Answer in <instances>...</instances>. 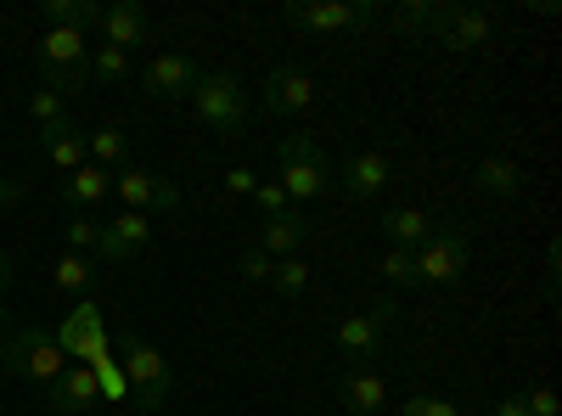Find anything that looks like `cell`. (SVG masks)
Listing matches in <instances>:
<instances>
[{
    "mask_svg": "<svg viewBox=\"0 0 562 416\" xmlns=\"http://www.w3.org/2000/svg\"><path fill=\"white\" fill-rule=\"evenodd\" d=\"M18 198H23V180L18 175H0V214H7Z\"/></svg>",
    "mask_w": 562,
    "mask_h": 416,
    "instance_id": "f35d334b",
    "label": "cell"
},
{
    "mask_svg": "<svg viewBox=\"0 0 562 416\" xmlns=\"http://www.w3.org/2000/svg\"><path fill=\"white\" fill-rule=\"evenodd\" d=\"M45 29H79V34H97L102 23V7L97 0H45Z\"/></svg>",
    "mask_w": 562,
    "mask_h": 416,
    "instance_id": "d4e9b609",
    "label": "cell"
},
{
    "mask_svg": "<svg viewBox=\"0 0 562 416\" xmlns=\"http://www.w3.org/2000/svg\"><path fill=\"white\" fill-rule=\"evenodd\" d=\"M400 416H467V411L439 394H411V400H400Z\"/></svg>",
    "mask_w": 562,
    "mask_h": 416,
    "instance_id": "d6a6232c",
    "label": "cell"
},
{
    "mask_svg": "<svg viewBox=\"0 0 562 416\" xmlns=\"http://www.w3.org/2000/svg\"><path fill=\"white\" fill-rule=\"evenodd\" d=\"M270 288H276L281 299H304V288H310V265H304V254H293V259H276V270H270Z\"/></svg>",
    "mask_w": 562,
    "mask_h": 416,
    "instance_id": "f546056e",
    "label": "cell"
},
{
    "mask_svg": "<svg viewBox=\"0 0 562 416\" xmlns=\"http://www.w3.org/2000/svg\"><path fill=\"white\" fill-rule=\"evenodd\" d=\"M119 355H124V389L135 394V405L147 411V416H158L169 405V389H175L169 355L158 344H147V338H135V333H124Z\"/></svg>",
    "mask_w": 562,
    "mask_h": 416,
    "instance_id": "277c9868",
    "label": "cell"
},
{
    "mask_svg": "<svg viewBox=\"0 0 562 416\" xmlns=\"http://www.w3.org/2000/svg\"><path fill=\"white\" fill-rule=\"evenodd\" d=\"M490 416H529V405H524V394H501L490 405Z\"/></svg>",
    "mask_w": 562,
    "mask_h": 416,
    "instance_id": "74e56055",
    "label": "cell"
},
{
    "mask_svg": "<svg viewBox=\"0 0 562 416\" xmlns=\"http://www.w3.org/2000/svg\"><path fill=\"white\" fill-rule=\"evenodd\" d=\"M29 119H34V130H57V124H68L74 113H68V97H57V90H34L29 97Z\"/></svg>",
    "mask_w": 562,
    "mask_h": 416,
    "instance_id": "f1b7e54d",
    "label": "cell"
},
{
    "mask_svg": "<svg viewBox=\"0 0 562 416\" xmlns=\"http://www.w3.org/2000/svg\"><path fill=\"white\" fill-rule=\"evenodd\" d=\"M524 405H529V416H557V389H529Z\"/></svg>",
    "mask_w": 562,
    "mask_h": 416,
    "instance_id": "8d00e7d4",
    "label": "cell"
},
{
    "mask_svg": "<svg viewBox=\"0 0 562 416\" xmlns=\"http://www.w3.org/2000/svg\"><path fill=\"white\" fill-rule=\"evenodd\" d=\"M102 198H113V175L97 169V164H79L68 180H63V203L79 214V209H97Z\"/></svg>",
    "mask_w": 562,
    "mask_h": 416,
    "instance_id": "603a6c76",
    "label": "cell"
},
{
    "mask_svg": "<svg viewBox=\"0 0 562 416\" xmlns=\"http://www.w3.org/2000/svg\"><path fill=\"white\" fill-rule=\"evenodd\" d=\"M254 209H259V220H276V214H288L293 203H288V192H281L276 180H259V192H254Z\"/></svg>",
    "mask_w": 562,
    "mask_h": 416,
    "instance_id": "e575fe53",
    "label": "cell"
},
{
    "mask_svg": "<svg viewBox=\"0 0 562 416\" xmlns=\"http://www.w3.org/2000/svg\"><path fill=\"white\" fill-rule=\"evenodd\" d=\"M546 299H557V243H546Z\"/></svg>",
    "mask_w": 562,
    "mask_h": 416,
    "instance_id": "ab89813d",
    "label": "cell"
},
{
    "mask_svg": "<svg viewBox=\"0 0 562 416\" xmlns=\"http://www.w3.org/2000/svg\"><path fill=\"white\" fill-rule=\"evenodd\" d=\"M85 74H90V85H119L130 74V52H119V45H90Z\"/></svg>",
    "mask_w": 562,
    "mask_h": 416,
    "instance_id": "83f0119b",
    "label": "cell"
},
{
    "mask_svg": "<svg viewBox=\"0 0 562 416\" xmlns=\"http://www.w3.org/2000/svg\"><path fill=\"white\" fill-rule=\"evenodd\" d=\"M40 147H45V158H52L57 175H74L79 164H90V147H85L79 119H68V124H57V130H40Z\"/></svg>",
    "mask_w": 562,
    "mask_h": 416,
    "instance_id": "44dd1931",
    "label": "cell"
},
{
    "mask_svg": "<svg viewBox=\"0 0 562 416\" xmlns=\"http://www.w3.org/2000/svg\"><path fill=\"white\" fill-rule=\"evenodd\" d=\"M338 400L355 416H383L394 405V389H389V378L378 372V366H349V372L338 378Z\"/></svg>",
    "mask_w": 562,
    "mask_h": 416,
    "instance_id": "2e32d148",
    "label": "cell"
},
{
    "mask_svg": "<svg viewBox=\"0 0 562 416\" xmlns=\"http://www.w3.org/2000/svg\"><path fill=\"white\" fill-rule=\"evenodd\" d=\"M389 180H394V153H383V147H366V153H355L344 164V192L355 203H371V198L389 187Z\"/></svg>",
    "mask_w": 562,
    "mask_h": 416,
    "instance_id": "e0dca14e",
    "label": "cell"
},
{
    "mask_svg": "<svg viewBox=\"0 0 562 416\" xmlns=\"http://www.w3.org/2000/svg\"><path fill=\"white\" fill-rule=\"evenodd\" d=\"M225 192H231V198H254V192H259V175H254L248 164L225 169Z\"/></svg>",
    "mask_w": 562,
    "mask_h": 416,
    "instance_id": "d590c367",
    "label": "cell"
},
{
    "mask_svg": "<svg viewBox=\"0 0 562 416\" xmlns=\"http://www.w3.org/2000/svg\"><path fill=\"white\" fill-rule=\"evenodd\" d=\"M490 40H495L490 12H479V7H461V0H445V18H439V29H434V45H445V52L467 57V52H484Z\"/></svg>",
    "mask_w": 562,
    "mask_h": 416,
    "instance_id": "7c38bea8",
    "label": "cell"
},
{
    "mask_svg": "<svg viewBox=\"0 0 562 416\" xmlns=\"http://www.w3.org/2000/svg\"><path fill=\"white\" fill-rule=\"evenodd\" d=\"M97 34H102V45H119V52H130V45L147 40V12H140L135 0H113V7H102Z\"/></svg>",
    "mask_w": 562,
    "mask_h": 416,
    "instance_id": "ffe728a7",
    "label": "cell"
},
{
    "mask_svg": "<svg viewBox=\"0 0 562 416\" xmlns=\"http://www.w3.org/2000/svg\"><path fill=\"white\" fill-rule=\"evenodd\" d=\"M153 220L147 214H135V209H124L119 220H102V243H97V254H90V259H97V265H124V259H135V254H147L153 248Z\"/></svg>",
    "mask_w": 562,
    "mask_h": 416,
    "instance_id": "5bb4252c",
    "label": "cell"
},
{
    "mask_svg": "<svg viewBox=\"0 0 562 416\" xmlns=\"http://www.w3.org/2000/svg\"><path fill=\"white\" fill-rule=\"evenodd\" d=\"M378 0H288L281 7V18H288L293 29H304V34H355V29H366V23H378Z\"/></svg>",
    "mask_w": 562,
    "mask_h": 416,
    "instance_id": "ba28073f",
    "label": "cell"
},
{
    "mask_svg": "<svg viewBox=\"0 0 562 416\" xmlns=\"http://www.w3.org/2000/svg\"><path fill=\"white\" fill-rule=\"evenodd\" d=\"M270 270H276V259H270V254H259V248H243V259H237V276H243V282H259V288H270Z\"/></svg>",
    "mask_w": 562,
    "mask_h": 416,
    "instance_id": "836d02e7",
    "label": "cell"
},
{
    "mask_svg": "<svg viewBox=\"0 0 562 416\" xmlns=\"http://www.w3.org/2000/svg\"><path fill=\"white\" fill-rule=\"evenodd\" d=\"M97 259H85V254H63L57 259V270H52V282H57V293H90V288H97Z\"/></svg>",
    "mask_w": 562,
    "mask_h": 416,
    "instance_id": "4316f807",
    "label": "cell"
},
{
    "mask_svg": "<svg viewBox=\"0 0 562 416\" xmlns=\"http://www.w3.org/2000/svg\"><path fill=\"white\" fill-rule=\"evenodd\" d=\"M416 254V282L422 288H450V282H461L467 276V265H473V237H467L461 225H450V220H439V231L422 248H411Z\"/></svg>",
    "mask_w": 562,
    "mask_h": 416,
    "instance_id": "8992f818",
    "label": "cell"
},
{
    "mask_svg": "<svg viewBox=\"0 0 562 416\" xmlns=\"http://www.w3.org/2000/svg\"><path fill=\"white\" fill-rule=\"evenodd\" d=\"M259 102H265V113H276V119H299V113L315 102V79H310L299 63H276V68L265 74V85H259Z\"/></svg>",
    "mask_w": 562,
    "mask_h": 416,
    "instance_id": "9a60e30c",
    "label": "cell"
},
{
    "mask_svg": "<svg viewBox=\"0 0 562 416\" xmlns=\"http://www.w3.org/2000/svg\"><path fill=\"white\" fill-rule=\"evenodd\" d=\"M192 113H198L214 135H243L254 108H248L243 79L231 74V68H214V74H203V79H198V90H192Z\"/></svg>",
    "mask_w": 562,
    "mask_h": 416,
    "instance_id": "5b68a950",
    "label": "cell"
},
{
    "mask_svg": "<svg viewBox=\"0 0 562 416\" xmlns=\"http://www.w3.org/2000/svg\"><path fill=\"white\" fill-rule=\"evenodd\" d=\"M18 282V270H12V254L7 248H0V299H7V288Z\"/></svg>",
    "mask_w": 562,
    "mask_h": 416,
    "instance_id": "60d3db41",
    "label": "cell"
},
{
    "mask_svg": "<svg viewBox=\"0 0 562 416\" xmlns=\"http://www.w3.org/2000/svg\"><path fill=\"white\" fill-rule=\"evenodd\" d=\"M276 187L288 192L293 209H304V203L333 192L338 180H333V164L321 158V147L310 142V135H288V142L276 147Z\"/></svg>",
    "mask_w": 562,
    "mask_h": 416,
    "instance_id": "7a4b0ae2",
    "label": "cell"
},
{
    "mask_svg": "<svg viewBox=\"0 0 562 416\" xmlns=\"http://www.w3.org/2000/svg\"><path fill=\"white\" fill-rule=\"evenodd\" d=\"M85 63H90V34H79V29H45L40 45H34V74H40L45 90H57V97L90 85Z\"/></svg>",
    "mask_w": 562,
    "mask_h": 416,
    "instance_id": "3957f363",
    "label": "cell"
},
{
    "mask_svg": "<svg viewBox=\"0 0 562 416\" xmlns=\"http://www.w3.org/2000/svg\"><path fill=\"white\" fill-rule=\"evenodd\" d=\"M0 372L18 378V383L45 389L52 378L68 372V355H63V344L52 338V327H18V333L0 338Z\"/></svg>",
    "mask_w": 562,
    "mask_h": 416,
    "instance_id": "6da1fadb",
    "label": "cell"
},
{
    "mask_svg": "<svg viewBox=\"0 0 562 416\" xmlns=\"http://www.w3.org/2000/svg\"><path fill=\"white\" fill-rule=\"evenodd\" d=\"M85 147H90V164L108 169V175L130 169V135H124L119 124H97V130H85Z\"/></svg>",
    "mask_w": 562,
    "mask_h": 416,
    "instance_id": "cb8c5ba5",
    "label": "cell"
},
{
    "mask_svg": "<svg viewBox=\"0 0 562 416\" xmlns=\"http://www.w3.org/2000/svg\"><path fill=\"white\" fill-rule=\"evenodd\" d=\"M97 400H102V383H97V366H85V360H79V366L68 360V372L40 389L45 416H79V411H90Z\"/></svg>",
    "mask_w": 562,
    "mask_h": 416,
    "instance_id": "4fadbf2b",
    "label": "cell"
},
{
    "mask_svg": "<svg viewBox=\"0 0 562 416\" xmlns=\"http://www.w3.org/2000/svg\"><path fill=\"white\" fill-rule=\"evenodd\" d=\"M473 187L490 192V198H524L529 169H524L518 158H506V153H484V158L473 164Z\"/></svg>",
    "mask_w": 562,
    "mask_h": 416,
    "instance_id": "ac0fdd59",
    "label": "cell"
},
{
    "mask_svg": "<svg viewBox=\"0 0 562 416\" xmlns=\"http://www.w3.org/2000/svg\"><path fill=\"white\" fill-rule=\"evenodd\" d=\"M394 321H400V304H394V299H378V304H366L360 315H344L338 333H333V344H338L344 360L371 366V360L383 355V344H389V333H394Z\"/></svg>",
    "mask_w": 562,
    "mask_h": 416,
    "instance_id": "52a82bcc",
    "label": "cell"
},
{
    "mask_svg": "<svg viewBox=\"0 0 562 416\" xmlns=\"http://www.w3.org/2000/svg\"><path fill=\"white\" fill-rule=\"evenodd\" d=\"M113 198L124 203V209H135V214H180V187H169L164 175H153V169H140V164H130V169H119L113 175Z\"/></svg>",
    "mask_w": 562,
    "mask_h": 416,
    "instance_id": "9c48e42d",
    "label": "cell"
},
{
    "mask_svg": "<svg viewBox=\"0 0 562 416\" xmlns=\"http://www.w3.org/2000/svg\"><path fill=\"white\" fill-rule=\"evenodd\" d=\"M57 344H63V355L68 360H85V366H97V360H108V327H102V310L90 304V299H79L74 310H68V321L52 333Z\"/></svg>",
    "mask_w": 562,
    "mask_h": 416,
    "instance_id": "30bf717a",
    "label": "cell"
},
{
    "mask_svg": "<svg viewBox=\"0 0 562 416\" xmlns=\"http://www.w3.org/2000/svg\"><path fill=\"white\" fill-rule=\"evenodd\" d=\"M439 18H445V0H405V7H394V34H405V40H434Z\"/></svg>",
    "mask_w": 562,
    "mask_h": 416,
    "instance_id": "484cf974",
    "label": "cell"
},
{
    "mask_svg": "<svg viewBox=\"0 0 562 416\" xmlns=\"http://www.w3.org/2000/svg\"><path fill=\"white\" fill-rule=\"evenodd\" d=\"M198 79H203V68L186 52H164V57H153L147 68H140V90H147L153 102H192Z\"/></svg>",
    "mask_w": 562,
    "mask_h": 416,
    "instance_id": "8fae6325",
    "label": "cell"
},
{
    "mask_svg": "<svg viewBox=\"0 0 562 416\" xmlns=\"http://www.w3.org/2000/svg\"><path fill=\"white\" fill-rule=\"evenodd\" d=\"M97 243H102V220L97 214H74L68 220V254H97Z\"/></svg>",
    "mask_w": 562,
    "mask_h": 416,
    "instance_id": "1f68e13d",
    "label": "cell"
},
{
    "mask_svg": "<svg viewBox=\"0 0 562 416\" xmlns=\"http://www.w3.org/2000/svg\"><path fill=\"white\" fill-rule=\"evenodd\" d=\"M304 237H310V220H304V209H288V214H276V220H259V254H270V259H293V254H304Z\"/></svg>",
    "mask_w": 562,
    "mask_h": 416,
    "instance_id": "d6986e66",
    "label": "cell"
},
{
    "mask_svg": "<svg viewBox=\"0 0 562 416\" xmlns=\"http://www.w3.org/2000/svg\"><path fill=\"white\" fill-rule=\"evenodd\" d=\"M383 237H389V248H422L439 231V220L428 214V209H389L383 220Z\"/></svg>",
    "mask_w": 562,
    "mask_h": 416,
    "instance_id": "7402d4cb",
    "label": "cell"
},
{
    "mask_svg": "<svg viewBox=\"0 0 562 416\" xmlns=\"http://www.w3.org/2000/svg\"><path fill=\"white\" fill-rule=\"evenodd\" d=\"M383 282H389V288H405V293L422 288V282H416V254H411V248H389V254H383Z\"/></svg>",
    "mask_w": 562,
    "mask_h": 416,
    "instance_id": "4dcf8cb0",
    "label": "cell"
},
{
    "mask_svg": "<svg viewBox=\"0 0 562 416\" xmlns=\"http://www.w3.org/2000/svg\"><path fill=\"white\" fill-rule=\"evenodd\" d=\"M7 333H12V310H7V304H0V338H7Z\"/></svg>",
    "mask_w": 562,
    "mask_h": 416,
    "instance_id": "b9f144b4",
    "label": "cell"
}]
</instances>
